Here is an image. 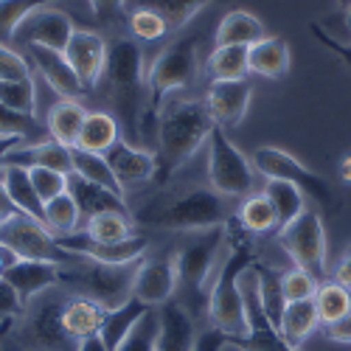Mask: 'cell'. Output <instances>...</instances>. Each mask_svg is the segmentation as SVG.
Listing matches in <instances>:
<instances>
[{"label": "cell", "mask_w": 351, "mask_h": 351, "mask_svg": "<svg viewBox=\"0 0 351 351\" xmlns=\"http://www.w3.org/2000/svg\"><path fill=\"white\" fill-rule=\"evenodd\" d=\"M217 124L211 121V112L206 101L197 99H169L155 121V183L166 186L211 138V130Z\"/></svg>", "instance_id": "1"}, {"label": "cell", "mask_w": 351, "mask_h": 351, "mask_svg": "<svg viewBox=\"0 0 351 351\" xmlns=\"http://www.w3.org/2000/svg\"><path fill=\"white\" fill-rule=\"evenodd\" d=\"M115 121L130 138H141V121L146 110V71L143 48L135 37H115L107 43V60L99 84Z\"/></svg>", "instance_id": "2"}, {"label": "cell", "mask_w": 351, "mask_h": 351, "mask_svg": "<svg viewBox=\"0 0 351 351\" xmlns=\"http://www.w3.org/2000/svg\"><path fill=\"white\" fill-rule=\"evenodd\" d=\"M228 239H230V253L222 261V267L208 289V320H211V329H217L228 337H245L247 315H245L239 278L258 258H256V250L250 242V233L242 230L237 219L228 222Z\"/></svg>", "instance_id": "3"}, {"label": "cell", "mask_w": 351, "mask_h": 351, "mask_svg": "<svg viewBox=\"0 0 351 351\" xmlns=\"http://www.w3.org/2000/svg\"><path fill=\"white\" fill-rule=\"evenodd\" d=\"M197 71H199V34L197 32L174 37L155 56V62L146 71V110H143L141 132L152 130V124L158 121V112L169 101V96L189 87L197 79Z\"/></svg>", "instance_id": "4"}, {"label": "cell", "mask_w": 351, "mask_h": 351, "mask_svg": "<svg viewBox=\"0 0 351 351\" xmlns=\"http://www.w3.org/2000/svg\"><path fill=\"white\" fill-rule=\"evenodd\" d=\"M138 222L158 228V230H208L228 225L230 208H228V197L217 194L214 189H189L180 197H171L166 202H155V206L143 208Z\"/></svg>", "instance_id": "5"}, {"label": "cell", "mask_w": 351, "mask_h": 351, "mask_svg": "<svg viewBox=\"0 0 351 351\" xmlns=\"http://www.w3.org/2000/svg\"><path fill=\"white\" fill-rule=\"evenodd\" d=\"M62 295H45L28 304L20 315V324L12 329L9 343L23 351H79V343L62 326Z\"/></svg>", "instance_id": "6"}, {"label": "cell", "mask_w": 351, "mask_h": 351, "mask_svg": "<svg viewBox=\"0 0 351 351\" xmlns=\"http://www.w3.org/2000/svg\"><path fill=\"white\" fill-rule=\"evenodd\" d=\"M141 261L135 265H121V267H110V265H96L90 258H79L73 256L71 261L62 265V284H71L79 289V295H90L101 301L107 309L121 306L132 298V278Z\"/></svg>", "instance_id": "7"}, {"label": "cell", "mask_w": 351, "mask_h": 351, "mask_svg": "<svg viewBox=\"0 0 351 351\" xmlns=\"http://www.w3.org/2000/svg\"><path fill=\"white\" fill-rule=\"evenodd\" d=\"M250 163L258 174H265V180H284V183L298 186L324 211H337L340 208L332 183L326 178H320L317 171H312L309 166H304L295 155L278 149V146H258V149L253 152V158H250Z\"/></svg>", "instance_id": "8"}, {"label": "cell", "mask_w": 351, "mask_h": 351, "mask_svg": "<svg viewBox=\"0 0 351 351\" xmlns=\"http://www.w3.org/2000/svg\"><path fill=\"white\" fill-rule=\"evenodd\" d=\"M208 180L211 189L228 199H245L256 189L253 163L233 146L222 127H214L208 138Z\"/></svg>", "instance_id": "9"}, {"label": "cell", "mask_w": 351, "mask_h": 351, "mask_svg": "<svg viewBox=\"0 0 351 351\" xmlns=\"http://www.w3.org/2000/svg\"><path fill=\"white\" fill-rule=\"evenodd\" d=\"M278 245L292 258V265L312 273L317 281L329 273L326 261V228L317 211H304L298 219L278 228Z\"/></svg>", "instance_id": "10"}, {"label": "cell", "mask_w": 351, "mask_h": 351, "mask_svg": "<svg viewBox=\"0 0 351 351\" xmlns=\"http://www.w3.org/2000/svg\"><path fill=\"white\" fill-rule=\"evenodd\" d=\"M0 245L25 261H56V265H65V261L73 258L60 247V242L45 228V222L23 211H14L9 219L0 222Z\"/></svg>", "instance_id": "11"}, {"label": "cell", "mask_w": 351, "mask_h": 351, "mask_svg": "<svg viewBox=\"0 0 351 351\" xmlns=\"http://www.w3.org/2000/svg\"><path fill=\"white\" fill-rule=\"evenodd\" d=\"M239 287H242V301H245V315H247V335L228 337V343L239 351H298L295 346H289L281 337L278 326L267 317L265 306H261L258 278H256L253 267L239 278Z\"/></svg>", "instance_id": "12"}, {"label": "cell", "mask_w": 351, "mask_h": 351, "mask_svg": "<svg viewBox=\"0 0 351 351\" xmlns=\"http://www.w3.org/2000/svg\"><path fill=\"white\" fill-rule=\"evenodd\" d=\"M225 239H228V225L197 230V237L174 253V258H178V276H180L183 287H189L194 292H199L206 287Z\"/></svg>", "instance_id": "13"}, {"label": "cell", "mask_w": 351, "mask_h": 351, "mask_svg": "<svg viewBox=\"0 0 351 351\" xmlns=\"http://www.w3.org/2000/svg\"><path fill=\"white\" fill-rule=\"evenodd\" d=\"M56 242L71 256L90 258L96 265H110V267L135 265L149 250V239H143V237H132L124 242H96L87 233H71V237H56Z\"/></svg>", "instance_id": "14"}, {"label": "cell", "mask_w": 351, "mask_h": 351, "mask_svg": "<svg viewBox=\"0 0 351 351\" xmlns=\"http://www.w3.org/2000/svg\"><path fill=\"white\" fill-rule=\"evenodd\" d=\"M178 287H180L178 258L158 256V258L138 265L135 278H132V298H138L146 306H163L166 301H171Z\"/></svg>", "instance_id": "15"}, {"label": "cell", "mask_w": 351, "mask_h": 351, "mask_svg": "<svg viewBox=\"0 0 351 351\" xmlns=\"http://www.w3.org/2000/svg\"><path fill=\"white\" fill-rule=\"evenodd\" d=\"M73 23L62 9L53 6H40L37 12H32L25 17V23L17 28V43L28 45H43L51 51L65 53L71 37H73Z\"/></svg>", "instance_id": "16"}, {"label": "cell", "mask_w": 351, "mask_h": 351, "mask_svg": "<svg viewBox=\"0 0 351 351\" xmlns=\"http://www.w3.org/2000/svg\"><path fill=\"white\" fill-rule=\"evenodd\" d=\"M65 60L71 62L73 73L79 76L82 87L87 93L96 90V84L104 71L107 60V40L99 32H87V28H76L68 48H65Z\"/></svg>", "instance_id": "17"}, {"label": "cell", "mask_w": 351, "mask_h": 351, "mask_svg": "<svg viewBox=\"0 0 351 351\" xmlns=\"http://www.w3.org/2000/svg\"><path fill=\"white\" fill-rule=\"evenodd\" d=\"M253 99V84L247 79L239 82H211L206 93V107L211 112V121L222 130L239 127Z\"/></svg>", "instance_id": "18"}, {"label": "cell", "mask_w": 351, "mask_h": 351, "mask_svg": "<svg viewBox=\"0 0 351 351\" xmlns=\"http://www.w3.org/2000/svg\"><path fill=\"white\" fill-rule=\"evenodd\" d=\"M0 278L9 281L14 287V292L20 295L23 306H28L37 295L53 289L56 284H62V265H56V261H25V258H17Z\"/></svg>", "instance_id": "19"}, {"label": "cell", "mask_w": 351, "mask_h": 351, "mask_svg": "<svg viewBox=\"0 0 351 351\" xmlns=\"http://www.w3.org/2000/svg\"><path fill=\"white\" fill-rule=\"evenodd\" d=\"M3 166H23V169H53L71 174L73 163H71V146H62L53 138H43V141H20L14 149H9V155L3 158Z\"/></svg>", "instance_id": "20"}, {"label": "cell", "mask_w": 351, "mask_h": 351, "mask_svg": "<svg viewBox=\"0 0 351 351\" xmlns=\"http://www.w3.org/2000/svg\"><path fill=\"white\" fill-rule=\"evenodd\" d=\"M115 180L124 186V191L130 186H138V183H146V180H155V152L143 149V146H135V143H127L124 138L112 146V149L104 155Z\"/></svg>", "instance_id": "21"}, {"label": "cell", "mask_w": 351, "mask_h": 351, "mask_svg": "<svg viewBox=\"0 0 351 351\" xmlns=\"http://www.w3.org/2000/svg\"><path fill=\"white\" fill-rule=\"evenodd\" d=\"M28 60H34V68L37 73L48 82V87L53 93H60L62 99H79L87 93L79 76L73 73L71 62L65 60V53L60 51H51V48H43V45H28Z\"/></svg>", "instance_id": "22"}, {"label": "cell", "mask_w": 351, "mask_h": 351, "mask_svg": "<svg viewBox=\"0 0 351 351\" xmlns=\"http://www.w3.org/2000/svg\"><path fill=\"white\" fill-rule=\"evenodd\" d=\"M104 317H107V306L101 301H96L90 295H73L65 301L62 326L76 343H82V340H90V337L101 335Z\"/></svg>", "instance_id": "23"}, {"label": "cell", "mask_w": 351, "mask_h": 351, "mask_svg": "<svg viewBox=\"0 0 351 351\" xmlns=\"http://www.w3.org/2000/svg\"><path fill=\"white\" fill-rule=\"evenodd\" d=\"M160 337L155 351H191L197 340L194 320L178 301H166L160 309Z\"/></svg>", "instance_id": "24"}, {"label": "cell", "mask_w": 351, "mask_h": 351, "mask_svg": "<svg viewBox=\"0 0 351 351\" xmlns=\"http://www.w3.org/2000/svg\"><path fill=\"white\" fill-rule=\"evenodd\" d=\"M119 141H121V124L115 121V115L107 112V110H90L87 112V119H84V124H82L76 146L84 149V152L107 155Z\"/></svg>", "instance_id": "25"}, {"label": "cell", "mask_w": 351, "mask_h": 351, "mask_svg": "<svg viewBox=\"0 0 351 351\" xmlns=\"http://www.w3.org/2000/svg\"><path fill=\"white\" fill-rule=\"evenodd\" d=\"M68 194L76 199V206L82 211V217H96V214H104V211H121V214H130V206L124 199H119L112 191L96 186V183H87L79 174H68Z\"/></svg>", "instance_id": "26"}, {"label": "cell", "mask_w": 351, "mask_h": 351, "mask_svg": "<svg viewBox=\"0 0 351 351\" xmlns=\"http://www.w3.org/2000/svg\"><path fill=\"white\" fill-rule=\"evenodd\" d=\"M250 73L261 79H281L289 73V45L281 37H265L247 48Z\"/></svg>", "instance_id": "27"}, {"label": "cell", "mask_w": 351, "mask_h": 351, "mask_svg": "<svg viewBox=\"0 0 351 351\" xmlns=\"http://www.w3.org/2000/svg\"><path fill=\"white\" fill-rule=\"evenodd\" d=\"M0 180H3V189H6L12 206L17 211H23V214L43 222L45 206H43V199L34 191V183H32L28 169H23V166H0Z\"/></svg>", "instance_id": "28"}, {"label": "cell", "mask_w": 351, "mask_h": 351, "mask_svg": "<svg viewBox=\"0 0 351 351\" xmlns=\"http://www.w3.org/2000/svg\"><path fill=\"white\" fill-rule=\"evenodd\" d=\"M267 28L256 14L245 12V9H233L222 17V23L217 25V45H245L250 48L253 43L265 40Z\"/></svg>", "instance_id": "29"}, {"label": "cell", "mask_w": 351, "mask_h": 351, "mask_svg": "<svg viewBox=\"0 0 351 351\" xmlns=\"http://www.w3.org/2000/svg\"><path fill=\"white\" fill-rule=\"evenodd\" d=\"M317 329H320V317H317V306L312 298L309 301H289L284 306L281 320H278V332L289 346L301 348V343L306 337H312Z\"/></svg>", "instance_id": "30"}, {"label": "cell", "mask_w": 351, "mask_h": 351, "mask_svg": "<svg viewBox=\"0 0 351 351\" xmlns=\"http://www.w3.org/2000/svg\"><path fill=\"white\" fill-rule=\"evenodd\" d=\"M87 112L90 110H87L79 99H60L48 110V132H51V138L60 141L62 146H76Z\"/></svg>", "instance_id": "31"}, {"label": "cell", "mask_w": 351, "mask_h": 351, "mask_svg": "<svg viewBox=\"0 0 351 351\" xmlns=\"http://www.w3.org/2000/svg\"><path fill=\"white\" fill-rule=\"evenodd\" d=\"M71 163H73V174L84 178L87 183H96V186L112 191L119 199L127 202V191H124V186L119 180H115V174H112V169H110L104 155L84 152V149H79V146H71Z\"/></svg>", "instance_id": "32"}, {"label": "cell", "mask_w": 351, "mask_h": 351, "mask_svg": "<svg viewBox=\"0 0 351 351\" xmlns=\"http://www.w3.org/2000/svg\"><path fill=\"white\" fill-rule=\"evenodd\" d=\"M152 306H146V304H141L138 298H130L127 304H121V306H112V309H107V317H104V326H101V343H104V348L107 351H115L121 343H124V337L132 332V326L138 324V320L149 312Z\"/></svg>", "instance_id": "33"}, {"label": "cell", "mask_w": 351, "mask_h": 351, "mask_svg": "<svg viewBox=\"0 0 351 351\" xmlns=\"http://www.w3.org/2000/svg\"><path fill=\"white\" fill-rule=\"evenodd\" d=\"M315 306H317V317L320 326H335L351 317V289L332 281H320L317 292H315Z\"/></svg>", "instance_id": "34"}, {"label": "cell", "mask_w": 351, "mask_h": 351, "mask_svg": "<svg viewBox=\"0 0 351 351\" xmlns=\"http://www.w3.org/2000/svg\"><path fill=\"white\" fill-rule=\"evenodd\" d=\"M211 3H217V0H135L138 9H152L166 20L169 34L183 32V28Z\"/></svg>", "instance_id": "35"}, {"label": "cell", "mask_w": 351, "mask_h": 351, "mask_svg": "<svg viewBox=\"0 0 351 351\" xmlns=\"http://www.w3.org/2000/svg\"><path fill=\"white\" fill-rule=\"evenodd\" d=\"M208 76L214 82H239L247 79V48L245 45H214L208 56Z\"/></svg>", "instance_id": "36"}, {"label": "cell", "mask_w": 351, "mask_h": 351, "mask_svg": "<svg viewBox=\"0 0 351 351\" xmlns=\"http://www.w3.org/2000/svg\"><path fill=\"white\" fill-rule=\"evenodd\" d=\"M265 194L270 199V206L278 217V228L289 225L292 219H298L304 211H306V194L292 186V183H284V180H267L265 183Z\"/></svg>", "instance_id": "37"}, {"label": "cell", "mask_w": 351, "mask_h": 351, "mask_svg": "<svg viewBox=\"0 0 351 351\" xmlns=\"http://www.w3.org/2000/svg\"><path fill=\"white\" fill-rule=\"evenodd\" d=\"M242 230H247L250 237H261V233H270L278 228V217L270 206V199L265 194H250L242 199V206L237 208V217Z\"/></svg>", "instance_id": "38"}, {"label": "cell", "mask_w": 351, "mask_h": 351, "mask_svg": "<svg viewBox=\"0 0 351 351\" xmlns=\"http://www.w3.org/2000/svg\"><path fill=\"white\" fill-rule=\"evenodd\" d=\"M79 219H82V211H79L76 199L68 191L60 194V197H53L51 202H45L43 222H45V228L53 233V237H71V233H76Z\"/></svg>", "instance_id": "39"}, {"label": "cell", "mask_w": 351, "mask_h": 351, "mask_svg": "<svg viewBox=\"0 0 351 351\" xmlns=\"http://www.w3.org/2000/svg\"><path fill=\"white\" fill-rule=\"evenodd\" d=\"M48 3L51 0H0V45L14 48L17 28L25 23V17Z\"/></svg>", "instance_id": "40"}, {"label": "cell", "mask_w": 351, "mask_h": 351, "mask_svg": "<svg viewBox=\"0 0 351 351\" xmlns=\"http://www.w3.org/2000/svg\"><path fill=\"white\" fill-rule=\"evenodd\" d=\"M253 270H256V278H258V298H261V306H265L267 317L278 326L281 312H284V306H287L284 289H281V270H273V267H267V265H261V261H256Z\"/></svg>", "instance_id": "41"}, {"label": "cell", "mask_w": 351, "mask_h": 351, "mask_svg": "<svg viewBox=\"0 0 351 351\" xmlns=\"http://www.w3.org/2000/svg\"><path fill=\"white\" fill-rule=\"evenodd\" d=\"M84 233L96 242H124V239L135 237L130 214H121V211H104V214L90 217L87 219Z\"/></svg>", "instance_id": "42"}, {"label": "cell", "mask_w": 351, "mask_h": 351, "mask_svg": "<svg viewBox=\"0 0 351 351\" xmlns=\"http://www.w3.org/2000/svg\"><path fill=\"white\" fill-rule=\"evenodd\" d=\"M0 101H3L6 107H12V110L37 115V84H34V76L0 82Z\"/></svg>", "instance_id": "43"}, {"label": "cell", "mask_w": 351, "mask_h": 351, "mask_svg": "<svg viewBox=\"0 0 351 351\" xmlns=\"http://www.w3.org/2000/svg\"><path fill=\"white\" fill-rule=\"evenodd\" d=\"M158 337H160V312L149 309L132 326V332L124 337V343L115 351H155L158 348Z\"/></svg>", "instance_id": "44"}, {"label": "cell", "mask_w": 351, "mask_h": 351, "mask_svg": "<svg viewBox=\"0 0 351 351\" xmlns=\"http://www.w3.org/2000/svg\"><path fill=\"white\" fill-rule=\"evenodd\" d=\"M166 34H169V25L158 12L138 9V6L132 9V14H130V37H135L141 43H158Z\"/></svg>", "instance_id": "45"}, {"label": "cell", "mask_w": 351, "mask_h": 351, "mask_svg": "<svg viewBox=\"0 0 351 351\" xmlns=\"http://www.w3.org/2000/svg\"><path fill=\"white\" fill-rule=\"evenodd\" d=\"M37 132V115H28L20 110H12L0 101V138H14L28 141Z\"/></svg>", "instance_id": "46"}, {"label": "cell", "mask_w": 351, "mask_h": 351, "mask_svg": "<svg viewBox=\"0 0 351 351\" xmlns=\"http://www.w3.org/2000/svg\"><path fill=\"white\" fill-rule=\"evenodd\" d=\"M317 278L301 267H289V270H281V289H284V298L287 304L289 301H309L315 298L317 292Z\"/></svg>", "instance_id": "47"}, {"label": "cell", "mask_w": 351, "mask_h": 351, "mask_svg": "<svg viewBox=\"0 0 351 351\" xmlns=\"http://www.w3.org/2000/svg\"><path fill=\"white\" fill-rule=\"evenodd\" d=\"M28 174H32L34 191H37V197L43 199V206H45V202H51L53 197H60V194L68 191V174H62V171L34 166V169H28Z\"/></svg>", "instance_id": "48"}, {"label": "cell", "mask_w": 351, "mask_h": 351, "mask_svg": "<svg viewBox=\"0 0 351 351\" xmlns=\"http://www.w3.org/2000/svg\"><path fill=\"white\" fill-rule=\"evenodd\" d=\"M32 76V65H28V56H23L14 48L0 45V82L9 79H25Z\"/></svg>", "instance_id": "49"}, {"label": "cell", "mask_w": 351, "mask_h": 351, "mask_svg": "<svg viewBox=\"0 0 351 351\" xmlns=\"http://www.w3.org/2000/svg\"><path fill=\"white\" fill-rule=\"evenodd\" d=\"M309 32H312V37H315L320 45L329 48V51L337 56V60H343L346 68H351V45H348V43H343V40L335 37V34H329L320 23H309Z\"/></svg>", "instance_id": "50"}, {"label": "cell", "mask_w": 351, "mask_h": 351, "mask_svg": "<svg viewBox=\"0 0 351 351\" xmlns=\"http://www.w3.org/2000/svg\"><path fill=\"white\" fill-rule=\"evenodd\" d=\"M23 301L14 292V287L9 281L0 278V320H14L17 315H23Z\"/></svg>", "instance_id": "51"}, {"label": "cell", "mask_w": 351, "mask_h": 351, "mask_svg": "<svg viewBox=\"0 0 351 351\" xmlns=\"http://www.w3.org/2000/svg\"><path fill=\"white\" fill-rule=\"evenodd\" d=\"M87 3H90V12L101 25H110L121 17L127 0H87Z\"/></svg>", "instance_id": "52"}, {"label": "cell", "mask_w": 351, "mask_h": 351, "mask_svg": "<svg viewBox=\"0 0 351 351\" xmlns=\"http://www.w3.org/2000/svg\"><path fill=\"white\" fill-rule=\"evenodd\" d=\"M228 335L217 332V329H206V332H199L197 340H194V348L191 351H222L228 348Z\"/></svg>", "instance_id": "53"}, {"label": "cell", "mask_w": 351, "mask_h": 351, "mask_svg": "<svg viewBox=\"0 0 351 351\" xmlns=\"http://www.w3.org/2000/svg\"><path fill=\"white\" fill-rule=\"evenodd\" d=\"M335 281L351 289V245H348V247L340 253V258H337V265H335Z\"/></svg>", "instance_id": "54"}, {"label": "cell", "mask_w": 351, "mask_h": 351, "mask_svg": "<svg viewBox=\"0 0 351 351\" xmlns=\"http://www.w3.org/2000/svg\"><path fill=\"white\" fill-rule=\"evenodd\" d=\"M324 337L326 340H335V343L351 346V317L343 320V324H335V326H324Z\"/></svg>", "instance_id": "55"}, {"label": "cell", "mask_w": 351, "mask_h": 351, "mask_svg": "<svg viewBox=\"0 0 351 351\" xmlns=\"http://www.w3.org/2000/svg\"><path fill=\"white\" fill-rule=\"evenodd\" d=\"M14 211H17V208L12 206V199H9L6 189H3V180H0V222H3V219H9Z\"/></svg>", "instance_id": "56"}, {"label": "cell", "mask_w": 351, "mask_h": 351, "mask_svg": "<svg viewBox=\"0 0 351 351\" xmlns=\"http://www.w3.org/2000/svg\"><path fill=\"white\" fill-rule=\"evenodd\" d=\"M14 261H17V256L9 250V247H3V245H0V276H3L12 265H14Z\"/></svg>", "instance_id": "57"}, {"label": "cell", "mask_w": 351, "mask_h": 351, "mask_svg": "<svg viewBox=\"0 0 351 351\" xmlns=\"http://www.w3.org/2000/svg\"><path fill=\"white\" fill-rule=\"evenodd\" d=\"M337 171H340L343 183H348V186H351V152L340 158V166H337Z\"/></svg>", "instance_id": "58"}, {"label": "cell", "mask_w": 351, "mask_h": 351, "mask_svg": "<svg viewBox=\"0 0 351 351\" xmlns=\"http://www.w3.org/2000/svg\"><path fill=\"white\" fill-rule=\"evenodd\" d=\"M79 351H107V348H104L101 337H90V340H82L79 343Z\"/></svg>", "instance_id": "59"}, {"label": "cell", "mask_w": 351, "mask_h": 351, "mask_svg": "<svg viewBox=\"0 0 351 351\" xmlns=\"http://www.w3.org/2000/svg\"><path fill=\"white\" fill-rule=\"evenodd\" d=\"M20 141H14V138H0V166H3V158L9 155V149H14Z\"/></svg>", "instance_id": "60"}, {"label": "cell", "mask_w": 351, "mask_h": 351, "mask_svg": "<svg viewBox=\"0 0 351 351\" xmlns=\"http://www.w3.org/2000/svg\"><path fill=\"white\" fill-rule=\"evenodd\" d=\"M340 25H343V34H346V40H343V43H348V45H351V12H343Z\"/></svg>", "instance_id": "61"}, {"label": "cell", "mask_w": 351, "mask_h": 351, "mask_svg": "<svg viewBox=\"0 0 351 351\" xmlns=\"http://www.w3.org/2000/svg\"><path fill=\"white\" fill-rule=\"evenodd\" d=\"M340 12H351V0H335Z\"/></svg>", "instance_id": "62"}, {"label": "cell", "mask_w": 351, "mask_h": 351, "mask_svg": "<svg viewBox=\"0 0 351 351\" xmlns=\"http://www.w3.org/2000/svg\"><path fill=\"white\" fill-rule=\"evenodd\" d=\"M6 326H12V320H0V329H6ZM3 335V332H0Z\"/></svg>", "instance_id": "63"}, {"label": "cell", "mask_w": 351, "mask_h": 351, "mask_svg": "<svg viewBox=\"0 0 351 351\" xmlns=\"http://www.w3.org/2000/svg\"><path fill=\"white\" fill-rule=\"evenodd\" d=\"M6 351H23V348H17V346H12V343H9V348H6Z\"/></svg>", "instance_id": "64"}]
</instances>
